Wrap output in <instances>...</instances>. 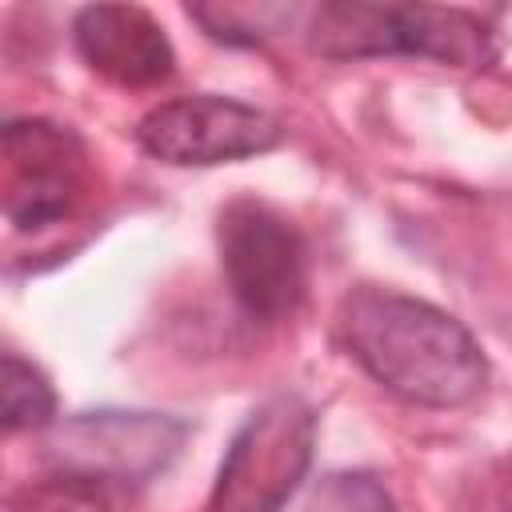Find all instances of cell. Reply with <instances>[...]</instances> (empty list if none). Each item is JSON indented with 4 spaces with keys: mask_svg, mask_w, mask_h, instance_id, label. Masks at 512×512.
I'll use <instances>...</instances> for the list:
<instances>
[{
    "mask_svg": "<svg viewBox=\"0 0 512 512\" xmlns=\"http://www.w3.org/2000/svg\"><path fill=\"white\" fill-rule=\"evenodd\" d=\"M188 16L196 24L208 28V36L224 40V44H260L268 36H280L300 8L296 4H192Z\"/></svg>",
    "mask_w": 512,
    "mask_h": 512,
    "instance_id": "cell-9",
    "label": "cell"
},
{
    "mask_svg": "<svg viewBox=\"0 0 512 512\" xmlns=\"http://www.w3.org/2000/svg\"><path fill=\"white\" fill-rule=\"evenodd\" d=\"M84 144L52 120H12L4 128V212L28 232L64 220L84 196Z\"/></svg>",
    "mask_w": 512,
    "mask_h": 512,
    "instance_id": "cell-7",
    "label": "cell"
},
{
    "mask_svg": "<svg viewBox=\"0 0 512 512\" xmlns=\"http://www.w3.org/2000/svg\"><path fill=\"white\" fill-rule=\"evenodd\" d=\"M0 412L8 432L44 428L52 424V412H56V392L48 376L36 364L20 360L16 352H4L0 360Z\"/></svg>",
    "mask_w": 512,
    "mask_h": 512,
    "instance_id": "cell-10",
    "label": "cell"
},
{
    "mask_svg": "<svg viewBox=\"0 0 512 512\" xmlns=\"http://www.w3.org/2000/svg\"><path fill=\"white\" fill-rule=\"evenodd\" d=\"M304 512H396V500L372 472H332L312 488Z\"/></svg>",
    "mask_w": 512,
    "mask_h": 512,
    "instance_id": "cell-11",
    "label": "cell"
},
{
    "mask_svg": "<svg viewBox=\"0 0 512 512\" xmlns=\"http://www.w3.org/2000/svg\"><path fill=\"white\" fill-rule=\"evenodd\" d=\"M500 512H512V464H508V476L500 484Z\"/></svg>",
    "mask_w": 512,
    "mask_h": 512,
    "instance_id": "cell-13",
    "label": "cell"
},
{
    "mask_svg": "<svg viewBox=\"0 0 512 512\" xmlns=\"http://www.w3.org/2000/svg\"><path fill=\"white\" fill-rule=\"evenodd\" d=\"M220 268L248 316H292L308 288V244L300 228L264 200L240 196L224 204L216 224Z\"/></svg>",
    "mask_w": 512,
    "mask_h": 512,
    "instance_id": "cell-4",
    "label": "cell"
},
{
    "mask_svg": "<svg viewBox=\"0 0 512 512\" xmlns=\"http://www.w3.org/2000/svg\"><path fill=\"white\" fill-rule=\"evenodd\" d=\"M312 52L328 60L360 56H424L452 68H484L496 60V32L464 8L432 4H320L308 24Z\"/></svg>",
    "mask_w": 512,
    "mask_h": 512,
    "instance_id": "cell-2",
    "label": "cell"
},
{
    "mask_svg": "<svg viewBox=\"0 0 512 512\" xmlns=\"http://www.w3.org/2000/svg\"><path fill=\"white\" fill-rule=\"evenodd\" d=\"M136 140L164 164H228L260 156L280 144V124L244 100L228 96H180L152 108Z\"/></svg>",
    "mask_w": 512,
    "mask_h": 512,
    "instance_id": "cell-6",
    "label": "cell"
},
{
    "mask_svg": "<svg viewBox=\"0 0 512 512\" xmlns=\"http://www.w3.org/2000/svg\"><path fill=\"white\" fill-rule=\"evenodd\" d=\"M340 328L356 364L408 404L460 408L488 380L472 332L428 300L364 284L344 300Z\"/></svg>",
    "mask_w": 512,
    "mask_h": 512,
    "instance_id": "cell-1",
    "label": "cell"
},
{
    "mask_svg": "<svg viewBox=\"0 0 512 512\" xmlns=\"http://www.w3.org/2000/svg\"><path fill=\"white\" fill-rule=\"evenodd\" d=\"M312 440L316 416L300 396L256 404L220 460L212 512H280L312 464Z\"/></svg>",
    "mask_w": 512,
    "mask_h": 512,
    "instance_id": "cell-3",
    "label": "cell"
},
{
    "mask_svg": "<svg viewBox=\"0 0 512 512\" xmlns=\"http://www.w3.org/2000/svg\"><path fill=\"white\" fill-rule=\"evenodd\" d=\"M72 36L84 64L120 88L164 84L176 68L160 20L140 4H88L76 12Z\"/></svg>",
    "mask_w": 512,
    "mask_h": 512,
    "instance_id": "cell-8",
    "label": "cell"
},
{
    "mask_svg": "<svg viewBox=\"0 0 512 512\" xmlns=\"http://www.w3.org/2000/svg\"><path fill=\"white\" fill-rule=\"evenodd\" d=\"M12 512H108V504L96 484L72 480V476H52L36 488H24L12 504Z\"/></svg>",
    "mask_w": 512,
    "mask_h": 512,
    "instance_id": "cell-12",
    "label": "cell"
},
{
    "mask_svg": "<svg viewBox=\"0 0 512 512\" xmlns=\"http://www.w3.org/2000/svg\"><path fill=\"white\" fill-rule=\"evenodd\" d=\"M184 444V424L160 412H76L48 436L56 476L88 484H144L164 472Z\"/></svg>",
    "mask_w": 512,
    "mask_h": 512,
    "instance_id": "cell-5",
    "label": "cell"
}]
</instances>
